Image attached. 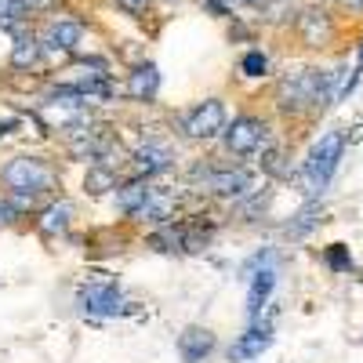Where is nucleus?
<instances>
[{"label": "nucleus", "mask_w": 363, "mask_h": 363, "mask_svg": "<svg viewBox=\"0 0 363 363\" xmlns=\"http://www.w3.org/2000/svg\"><path fill=\"white\" fill-rule=\"evenodd\" d=\"M301 222H294V225H287V236H294V240H301V236H306L316 222H320V207L313 203V207H306V211H301V215H298Z\"/></svg>", "instance_id": "nucleus-18"}, {"label": "nucleus", "mask_w": 363, "mask_h": 363, "mask_svg": "<svg viewBox=\"0 0 363 363\" xmlns=\"http://www.w3.org/2000/svg\"><path fill=\"white\" fill-rule=\"evenodd\" d=\"M251 265H258V272H251V291H247V316L251 320H258L262 316V309H265V301H269V294H272V287H277V265H272V258L265 255H258Z\"/></svg>", "instance_id": "nucleus-9"}, {"label": "nucleus", "mask_w": 363, "mask_h": 363, "mask_svg": "<svg viewBox=\"0 0 363 363\" xmlns=\"http://www.w3.org/2000/svg\"><path fill=\"white\" fill-rule=\"evenodd\" d=\"M40 48L44 55L58 58V62H66V58H73L84 44V22L73 18V15H48V22L40 26Z\"/></svg>", "instance_id": "nucleus-4"}, {"label": "nucleus", "mask_w": 363, "mask_h": 363, "mask_svg": "<svg viewBox=\"0 0 363 363\" xmlns=\"http://www.w3.org/2000/svg\"><path fill=\"white\" fill-rule=\"evenodd\" d=\"M157 91H160V73H157L153 62L131 69L128 80H124V95L131 102H149V99H157Z\"/></svg>", "instance_id": "nucleus-13"}, {"label": "nucleus", "mask_w": 363, "mask_h": 363, "mask_svg": "<svg viewBox=\"0 0 363 363\" xmlns=\"http://www.w3.org/2000/svg\"><path fill=\"white\" fill-rule=\"evenodd\" d=\"M298 29H301V40H306L309 48H323L327 40H330V18H327V11H306L301 15V22H298Z\"/></svg>", "instance_id": "nucleus-17"}, {"label": "nucleus", "mask_w": 363, "mask_h": 363, "mask_svg": "<svg viewBox=\"0 0 363 363\" xmlns=\"http://www.w3.org/2000/svg\"><path fill=\"white\" fill-rule=\"evenodd\" d=\"M280 109L284 113H309V109H327L330 102L338 99V87H335V73H323V69H301L294 77H287L277 91Z\"/></svg>", "instance_id": "nucleus-2"}, {"label": "nucleus", "mask_w": 363, "mask_h": 363, "mask_svg": "<svg viewBox=\"0 0 363 363\" xmlns=\"http://www.w3.org/2000/svg\"><path fill=\"white\" fill-rule=\"evenodd\" d=\"M342 157H345V135L342 131H327L309 149L306 164H301V182H306V193L309 196H316V193H323L330 186V178H335Z\"/></svg>", "instance_id": "nucleus-3"}, {"label": "nucleus", "mask_w": 363, "mask_h": 363, "mask_svg": "<svg viewBox=\"0 0 363 363\" xmlns=\"http://www.w3.org/2000/svg\"><path fill=\"white\" fill-rule=\"evenodd\" d=\"M0 186H4L8 196H15V200H33V196L58 189V167L44 157L22 153V157H11L0 167Z\"/></svg>", "instance_id": "nucleus-1"}, {"label": "nucleus", "mask_w": 363, "mask_h": 363, "mask_svg": "<svg viewBox=\"0 0 363 363\" xmlns=\"http://www.w3.org/2000/svg\"><path fill=\"white\" fill-rule=\"evenodd\" d=\"M73 215H77V207L69 200H55L37 215V233L40 236H62L73 225Z\"/></svg>", "instance_id": "nucleus-14"}, {"label": "nucleus", "mask_w": 363, "mask_h": 363, "mask_svg": "<svg viewBox=\"0 0 363 363\" xmlns=\"http://www.w3.org/2000/svg\"><path fill=\"white\" fill-rule=\"evenodd\" d=\"M240 69H244L247 77H265V73H269V58H265L262 51H247L244 62H240Z\"/></svg>", "instance_id": "nucleus-19"}, {"label": "nucleus", "mask_w": 363, "mask_h": 363, "mask_svg": "<svg viewBox=\"0 0 363 363\" xmlns=\"http://www.w3.org/2000/svg\"><path fill=\"white\" fill-rule=\"evenodd\" d=\"M323 258H327V265H330V269H338V272L352 265V258H349V247H345V244H330Z\"/></svg>", "instance_id": "nucleus-20"}, {"label": "nucleus", "mask_w": 363, "mask_h": 363, "mask_svg": "<svg viewBox=\"0 0 363 363\" xmlns=\"http://www.w3.org/2000/svg\"><path fill=\"white\" fill-rule=\"evenodd\" d=\"M200 186H203L207 193L222 196V200H240V196H247V193L255 189V178H251L244 167H211V171L203 174Z\"/></svg>", "instance_id": "nucleus-8"}, {"label": "nucleus", "mask_w": 363, "mask_h": 363, "mask_svg": "<svg viewBox=\"0 0 363 363\" xmlns=\"http://www.w3.org/2000/svg\"><path fill=\"white\" fill-rule=\"evenodd\" d=\"M203 4H207L211 11H218V15H225V11L240 8V4H244V0H203Z\"/></svg>", "instance_id": "nucleus-23"}, {"label": "nucleus", "mask_w": 363, "mask_h": 363, "mask_svg": "<svg viewBox=\"0 0 363 363\" xmlns=\"http://www.w3.org/2000/svg\"><path fill=\"white\" fill-rule=\"evenodd\" d=\"M113 4L124 11V15H131V18H142L149 8H153V0H113Z\"/></svg>", "instance_id": "nucleus-21"}, {"label": "nucleus", "mask_w": 363, "mask_h": 363, "mask_svg": "<svg viewBox=\"0 0 363 363\" xmlns=\"http://www.w3.org/2000/svg\"><path fill=\"white\" fill-rule=\"evenodd\" d=\"M222 131H225V106L218 99H203L182 116V135L193 142H211Z\"/></svg>", "instance_id": "nucleus-6"}, {"label": "nucleus", "mask_w": 363, "mask_h": 363, "mask_svg": "<svg viewBox=\"0 0 363 363\" xmlns=\"http://www.w3.org/2000/svg\"><path fill=\"white\" fill-rule=\"evenodd\" d=\"M359 73H363V48H359Z\"/></svg>", "instance_id": "nucleus-25"}, {"label": "nucleus", "mask_w": 363, "mask_h": 363, "mask_svg": "<svg viewBox=\"0 0 363 363\" xmlns=\"http://www.w3.org/2000/svg\"><path fill=\"white\" fill-rule=\"evenodd\" d=\"M171 160H174V157H171V149H167V145H160V142H145L138 153H135V174L153 178V174L167 171Z\"/></svg>", "instance_id": "nucleus-15"}, {"label": "nucleus", "mask_w": 363, "mask_h": 363, "mask_svg": "<svg viewBox=\"0 0 363 363\" xmlns=\"http://www.w3.org/2000/svg\"><path fill=\"white\" fill-rule=\"evenodd\" d=\"M44 58V48H40V37L37 33H15V44H11V66L15 69H33Z\"/></svg>", "instance_id": "nucleus-16"}, {"label": "nucleus", "mask_w": 363, "mask_h": 363, "mask_svg": "<svg viewBox=\"0 0 363 363\" xmlns=\"http://www.w3.org/2000/svg\"><path fill=\"white\" fill-rule=\"evenodd\" d=\"M128 218H135V222H149V225H164V222L174 218V196H171L167 189L149 186L145 196H142V203L131 211Z\"/></svg>", "instance_id": "nucleus-10"}, {"label": "nucleus", "mask_w": 363, "mask_h": 363, "mask_svg": "<svg viewBox=\"0 0 363 363\" xmlns=\"http://www.w3.org/2000/svg\"><path fill=\"white\" fill-rule=\"evenodd\" d=\"M215 335H211L207 327H186L182 330V338H178V356L186 359V363H203L211 352H215Z\"/></svg>", "instance_id": "nucleus-11"}, {"label": "nucleus", "mask_w": 363, "mask_h": 363, "mask_svg": "<svg viewBox=\"0 0 363 363\" xmlns=\"http://www.w3.org/2000/svg\"><path fill=\"white\" fill-rule=\"evenodd\" d=\"M58 0H22V8H26V18L29 15H51L55 11Z\"/></svg>", "instance_id": "nucleus-22"}, {"label": "nucleus", "mask_w": 363, "mask_h": 363, "mask_svg": "<svg viewBox=\"0 0 363 363\" xmlns=\"http://www.w3.org/2000/svg\"><path fill=\"white\" fill-rule=\"evenodd\" d=\"M222 138H225V149H229L233 157H251V153H258V149L265 145L269 128H265L262 116L244 113V116H236L233 124H225Z\"/></svg>", "instance_id": "nucleus-7"}, {"label": "nucleus", "mask_w": 363, "mask_h": 363, "mask_svg": "<svg viewBox=\"0 0 363 363\" xmlns=\"http://www.w3.org/2000/svg\"><path fill=\"white\" fill-rule=\"evenodd\" d=\"M77 306H80V313H84V316L113 320V316H124V313H128V294L120 291L116 284H109V280H95V284L80 287Z\"/></svg>", "instance_id": "nucleus-5"}, {"label": "nucleus", "mask_w": 363, "mask_h": 363, "mask_svg": "<svg viewBox=\"0 0 363 363\" xmlns=\"http://www.w3.org/2000/svg\"><path fill=\"white\" fill-rule=\"evenodd\" d=\"M342 4H345L349 11H363V0H342Z\"/></svg>", "instance_id": "nucleus-24"}, {"label": "nucleus", "mask_w": 363, "mask_h": 363, "mask_svg": "<svg viewBox=\"0 0 363 363\" xmlns=\"http://www.w3.org/2000/svg\"><path fill=\"white\" fill-rule=\"evenodd\" d=\"M269 345H272V330H269L265 323H255L251 330H244V335L236 338V345L229 349V359H236V363L258 359V356H262Z\"/></svg>", "instance_id": "nucleus-12"}]
</instances>
